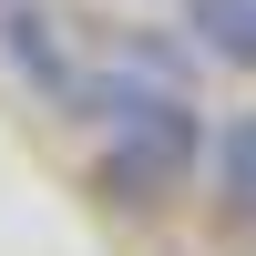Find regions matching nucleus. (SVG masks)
Masks as SVG:
<instances>
[{
	"instance_id": "f257e3e1",
	"label": "nucleus",
	"mask_w": 256,
	"mask_h": 256,
	"mask_svg": "<svg viewBox=\"0 0 256 256\" xmlns=\"http://www.w3.org/2000/svg\"><path fill=\"white\" fill-rule=\"evenodd\" d=\"M82 113L102 123V184H113L123 205H164V195L195 184V164H205V113L184 102V82L144 72V62H113V72H92Z\"/></svg>"
},
{
	"instance_id": "f03ea898",
	"label": "nucleus",
	"mask_w": 256,
	"mask_h": 256,
	"mask_svg": "<svg viewBox=\"0 0 256 256\" xmlns=\"http://www.w3.org/2000/svg\"><path fill=\"white\" fill-rule=\"evenodd\" d=\"M0 62H10V82L31 102H52V113H82V92H92V62H82L72 20L41 10V0H0Z\"/></svg>"
},
{
	"instance_id": "7ed1b4c3",
	"label": "nucleus",
	"mask_w": 256,
	"mask_h": 256,
	"mask_svg": "<svg viewBox=\"0 0 256 256\" xmlns=\"http://www.w3.org/2000/svg\"><path fill=\"white\" fill-rule=\"evenodd\" d=\"M184 31H195V52H205V62L256 72V0H184Z\"/></svg>"
},
{
	"instance_id": "20e7f679",
	"label": "nucleus",
	"mask_w": 256,
	"mask_h": 256,
	"mask_svg": "<svg viewBox=\"0 0 256 256\" xmlns=\"http://www.w3.org/2000/svg\"><path fill=\"white\" fill-rule=\"evenodd\" d=\"M205 164H216V195L256 226V113H226L216 134H205Z\"/></svg>"
}]
</instances>
